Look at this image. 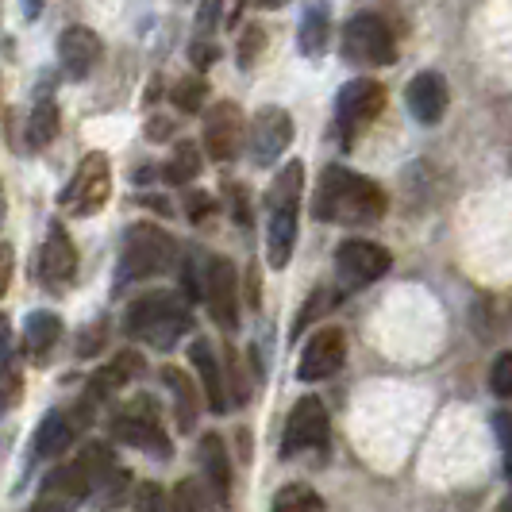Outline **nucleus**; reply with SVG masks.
Masks as SVG:
<instances>
[{
	"instance_id": "nucleus-16",
	"label": "nucleus",
	"mask_w": 512,
	"mask_h": 512,
	"mask_svg": "<svg viewBox=\"0 0 512 512\" xmlns=\"http://www.w3.org/2000/svg\"><path fill=\"white\" fill-rule=\"evenodd\" d=\"M405 101H409V112L420 120V124H439L443 112H447V104H451V89H447L443 74L424 70V74H416L409 81Z\"/></svg>"
},
{
	"instance_id": "nucleus-36",
	"label": "nucleus",
	"mask_w": 512,
	"mask_h": 512,
	"mask_svg": "<svg viewBox=\"0 0 512 512\" xmlns=\"http://www.w3.org/2000/svg\"><path fill=\"white\" fill-rule=\"evenodd\" d=\"M208 212H212V197H208V193H189V201H185V216H189L193 224H201Z\"/></svg>"
},
{
	"instance_id": "nucleus-11",
	"label": "nucleus",
	"mask_w": 512,
	"mask_h": 512,
	"mask_svg": "<svg viewBox=\"0 0 512 512\" xmlns=\"http://www.w3.org/2000/svg\"><path fill=\"white\" fill-rule=\"evenodd\" d=\"M343 359H347V335L339 328H320L308 339L305 355L297 362V378L301 382H324L343 366Z\"/></svg>"
},
{
	"instance_id": "nucleus-18",
	"label": "nucleus",
	"mask_w": 512,
	"mask_h": 512,
	"mask_svg": "<svg viewBox=\"0 0 512 512\" xmlns=\"http://www.w3.org/2000/svg\"><path fill=\"white\" fill-rule=\"evenodd\" d=\"M189 359H193L197 374H201V385H205V405L212 412H224L228 409V382H224V370H220V359H216L212 343L208 339H193Z\"/></svg>"
},
{
	"instance_id": "nucleus-28",
	"label": "nucleus",
	"mask_w": 512,
	"mask_h": 512,
	"mask_svg": "<svg viewBox=\"0 0 512 512\" xmlns=\"http://www.w3.org/2000/svg\"><path fill=\"white\" fill-rule=\"evenodd\" d=\"M54 135H58V108L51 101H39L35 112L27 116V143L35 151H43L47 143H54Z\"/></svg>"
},
{
	"instance_id": "nucleus-5",
	"label": "nucleus",
	"mask_w": 512,
	"mask_h": 512,
	"mask_svg": "<svg viewBox=\"0 0 512 512\" xmlns=\"http://www.w3.org/2000/svg\"><path fill=\"white\" fill-rule=\"evenodd\" d=\"M343 54L359 66H389L397 58V43H393V31L382 16L362 12L343 27Z\"/></svg>"
},
{
	"instance_id": "nucleus-23",
	"label": "nucleus",
	"mask_w": 512,
	"mask_h": 512,
	"mask_svg": "<svg viewBox=\"0 0 512 512\" xmlns=\"http://www.w3.org/2000/svg\"><path fill=\"white\" fill-rule=\"evenodd\" d=\"M58 335H62V320L54 312H31L24 328V351L35 362H47V355L58 343Z\"/></svg>"
},
{
	"instance_id": "nucleus-42",
	"label": "nucleus",
	"mask_w": 512,
	"mask_h": 512,
	"mask_svg": "<svg viewBox=\"0 0 512 512\" xmlns=\"http://www.w3.org/2000/svg\"><path fill=\"white\" fill-rule=\"evenodd\" d=\"M501 512H512V493L505 497V505H501Z\"/></svg>"
},
{
	"instance_id": "nucleus-35",
	"label": "nucleus",
	"mask_w": 512,
	"mask_h": 512,
	"mask_svg": "<svg viewBox=\"0 0 512 512\" xmlns=\"http://www.w3.org/2000/svg\"><path fill=\"white\" fill-rule=\"evenodd\" d=\"M220 12H224V0H201V12H197V27H201V35H208L212 27L220 24Z\"/></svg>"
},
{
	"instance_id": "nucleus-12",
	"label": "nucleus",
	"mask_w": 512,
	"mask_h": 512,
	"mask_svg": "<svg viewBox=\"0 0 512 512\" xmlns=\"http://www.w3.org/2000/svg\"><path fill=\"white\" fill-rule=\"evenodd\" d=\"M77 278V251L74 243H70V235L51 224L47 231V243H43V251H39V282L43 289H51V293H62V289H70Z\"/></svg>"
},
{
	"instance_id": "nucleus-13",
	"label": "nucleus",
	"mask_w": 512,
	"mask_h": 512,
	"mask_svg": "<svg viewBox=\"0 0 512 512\" xmlns=\"http://www.w3.org/2000/svg\"><path fill=\"white\" fill-rule=\"evenodd\" d=\"M243 151V112L231 101L212 104L205 120V154L212 162H231Z\"/></svg>"
},
{
	"instance_id": "nucleus-38",
	"label": "nucleus",
	"mask_w": 512,
	"mask_h": 512,
	"mask_svg": "<svg viewBox=\"0 0 512 512\" xmlns=\"http://www.w3.org/2000/svg\"><path fill=\"white\" fill-rule=\"evenodd\" d=\"M193 62H197L201 70H205V66H212V62H216V47H212V43H205V39H197V43H193Z\"/></svg>"
},
{
	"instance_id": "nucleus-25",
	"label": "nucleus",
	"mask_w": 512,
	"mask_h": 512,
	"mask_svg": "<svg viewBox=\"0 0 512 512\" xmlns=\"http://www.w3.org/2000/svg\"><path fill=\"white\" fill-rule=\"evenodd\" d=\"M162 378H166V385L174 389V401H178V424L181 432H193V424H197V389H193V382H189V374H181L178 366H166L162 370Z\"/></svg>"
},
{
	"instance_id": "nucleus-30",
	"label": "nucleus",
	"mask_w": 512,
	"mask_h": 512,
	"mask_svg": "<svg viewBox=\"0 0 512 512\" xmlns=\"http://www.w3.org/2000/svg\"><path fill=\"white\" fill-rule=\"evenodd\" d=\"M174 104H178L181 112H201L208 101V85L201 81V77H185V81H178L174 85Z\"/></svg>"
},
{
	"instance_id": "nucleus-21",
	"label": "nucleus",
	"mask_w": 512,
	"mask_h": 512,
	"mask_svg": "<svg viewBox=\"0 0 512 512\" xmlns=\"http://www.w3.org/2000/svg\"><path fill=\"white\" fill-rule=\"evenodd\" d=\"M328 39H332V8H328V0H308L305 16H301V31H297L301 54H308V58L324 54Z\"/></svg>"
},
{
	"instance_id": "nucleus-19",
	"label": "nucleus",
	"mask_w": 512,
	"mask_h": 512,
	"mask_svg": "<svg viewBox=\"0 0 512 512\" xmlns=\"http://www.w3.org/2000/svg\"><path fill=\"white\" fill-rule=\"evenodd\" d=\"M293 243H297V205L270 208V224H266V262L274 270L289 266L293 255Z\"/></svg>"
},
{
	"instance_id": "nucleus-24",
	"label": "nucleus",
	"mask_w": 512,
	"mask_h": 512,
	"mask_svg": "<svg viewBox=\"0 0 512 512\" xmlns=\"http://www.w3.org/2000/svg\"><path fill=\"white\" fill-rule=\"evenodd\" d=\"M135 374H139V359H135L131 351H124V355H116V359L108 362L101 374L93 378V385H89V397H93V401H101V397H108L112 389H124Z\"/></svg>"
},
{
	"instance_id": "nucleus-20",
	"label": "nucleus",
	"mask_w": 512,
	"mask_h": 512,
	"mask_svg": "<svg viewBox=\"0 0 512 512\" xmlns=\"http://www.w3.org/2000/svg\"><path fill=\"white\" fill-rule=\"evenodd\" d=\"M201 470H205V486L212 489V497L220 505H228L231 497V459L224 451V439L220 436H201Z\"/></svg>"
},
{
	"instance_id": "nucleus-4",
	"label": "nucleus",
	"mask_w": 512,
	"mask_h": 512,
	"mask_svg": "<svg viewBox=\"0 0 512 512\" xmlns=\"http://www.w3.org/2000/svg\"><path fill=\"white\" fill-rule=\"evenodd\" d=\"M385 108V89L370 77H359V81H347L339 101H335V124H339V135H343V147L355 143V135L362 128H370Z\"/></svg>"
},
{
	"instance_id": "nucleus-37",
	"label": "nucleus",
	"mask_w": 512,
	"mask_h": 512,
	"mask_svg": "<svg viewBox=\"0 0 512 512\" xmlns=\"http://www.w3.org/2000/svg\"><path fill=\"white\" fill-rule=\"evenodd\" d=\"M258 47H262V31H258V27H251V31H247V43H239V66H251V62H255V54H258Z\"/></svg>"
},
{
	"instance_id": "nucleus-29",
	"label": "nucleus",
	"mask_w": 512,
	"mask_h": 512,
	"mask_svg": "<svg viewBox=\"0 0 512 512\" xmlns=\"http://www.w3.org/2000/svg\"><path fill=\"white\" fill-rule=\"evenodd\" d=\"M166 512H212V505H208V489L201 486V482H193V478H189V482H178Z\"/></svg>"
},
{
	"instance_id": "nucleus-39",
	"label": "nucleus",
	"mask_w": 512,
	"mask_h": 512,
	"mask_svg": "<svg viewBox=\"0 0 512 512\" xmlns=\"http://www.w3.org/2000/svg\"><path fill=\"white\" fill-rule=\"evenodd\" d=\"M8 347H12V332H8V316H0V374L8 366Z\"/></svg>"
},
{
	"instance_id": "nucleus-17",
	"label": "nucleus",
	"mask_w": 512,
	"mask_h": 512,
	"mask_svg": "<svg viewBox=\"0 0 512 512\" xmlns=\"http://www.w3.org/2000/svg\"><path fill=\"white\" fill-rule=\"evenodd\" d=\"M112 436L128 443L135 451H147L158 459H170V436L162 432V424L151 416H116L112 420Z\"/></svg>"
},
{
	"instance_id": "nucleus-27",
	"label": "nucleus",
	"mask_w": 512,
	"mask_h": 512,
	"mask_svg": "<svg viewBox=\"0 0 512 512\" xmlns=\"http://www.w3.org/2000/svg\"><path fill=\"white\" fill-rule=\"evenodd\" d=\"M301 181H305V162H289L282 174L274 178L270 193H266V205L270 208H285L301 201Z\"/></svg>"
},
{
	"instance_id": "nucleus-22",
	"label": "nucleus",
	"mask_w": 512,
	"mask_h": 512,
	"mask_svg": "<svg viewBox=\"0 0 512 512\" xmlns=\"http://www.w3.org/2000/svg\"><path fill=\"white\" fill-rule=\"evenodd\" d=\"M74 416L70 412H47V420L39 424L35 436V459H54L74 443Z\"/></svg>"
},
{
	"instance_id": "nucleus-34",
	"label": "nucleus",
	"mask_w": 512,
	"mask_h": 512,
	"mask_svg": "<svg viewBox=\"0 0 512 512\" xmlns=\"http://www.w3.org/2000/svg\"><path fill=\"white\" fill-rule=\"evenodd\" d=\"M135 512H166L162 509V489L154 482H143L139 493H135Z\"/></svg>"
},
{
	"instance_id": "nucleus-15",
	"label": "nucleus",
	"mask_w": 512,
	"mask_h": 512,
	"mask_svg": "<svg viewBox=\"0 0 512 512\" xmlns=\"http://www.w3.org/2000/svg\"><path fill=\"white\" fill-rule=\"evenodd\" d=\"M58 62H62V70L74 77V81H85V77L97 70V62H101V39H97V31H89V27H66L62 39H58Z\"/></svg>"
},
{
	"instance_id": "nucleus-8",
	"label": "nucleus",
	"mask_w": 512,
	"mask_h": 512,
	"mask_svg": "<svg viewBox=\"0 0 512 512\" xmlns=\"http://www.w3.org/2000/svg\"><path fill=\"white\" fill-rule=\"evenodd\" d=\"M324 443H328V409L320 397H301L285 420L282 455L297 459V455H305L312 447H324Z\"/></svg>"
},
{
	"instance_id": "nucleus-26",
	"label": "nucleus",
	"mask_w": 512,
	"mask_h": 512,
	"mask_svg": "<svg viewBox=\"0 0 512 512\" xmlns=\"http://www.w3.org/2000/svg\"><path fill=\"white\" fill-rule=\"evenodd\" d=\"M162 174H166L170 185H185V181L197 178V174H201V151H197V143H185V139H181L178 147L170 151V158H166Z\"/></svg>"
},
{
	"instance_id": "nucleus-6",
	"label": "nucleus",
	"mask_w": 512,
	"mask_h": 512,
	"mask_svg": "<svg viewBox=\"0 0 512 512\" xmlns=\"http://www.w3.org/2000/svg\"><path fill=\"white\" fill-rule=\"evenodd\" d=\"M108 189H112V166H108V158L101 151L85 154L81 166H77L74 181L62 193V208L70 216H93L108 201Z\"/></svg>"
},
{
	"instance_id": "nucleus-2",
	"label": "nucleus",
	"mask_w": 512,
	"mask_h": 512,
	"mask_svg": "<svg viewBox=\"0 0 512 512\" xmlns=\"http://www.w3.org/2000/svg\"><path fill=\"white\" fill-rule=\"evenodd\" d=\"M124 324L135 339H147L158 351H170L181 335L193 328V316L178 293H151L128 308Z\"/></svg>"
},
{
	"instance_id": "nucleus-32",
	"label": "nucleus",
	"mask_w": 512,
	"mask_h": 512,
	"mask_svg": "<svg viewBox=\"0 0 512 512\" xmlns=\"http://www.w3.org/2000/svg\"><path fill=\"white\" fill-rule=\"evenodd\" d=\"M489 385H493V393H497V397H509L512 401V351L497 355L493 370H489Z\"/></svg>"
},
{
	"instance_id": "nucleus-14",
	"label": "nucleus",
	"mask_w": 512,
	"mask_h": 512,
	"mask_svg": "<svg viewBox=\"0 0 512 512\" xmlns=\"http://www.w3.org/2000/svg\"><path fill=\"white\" fill-rule=\"evenodd\" d=\"M81 497H89V482H85V474L77 470V462L70 459L43 482L31 512H74L77 505H81Z\"/></svg>"
},
{
	"instance_id": "nucleus-40",
	"label": "nucleus",
	"mask_w": 512,
	"mask_h": 512,
	"mask_svg": "<svg viewBox=\"0 0 512 512\" xmlns=\"http://www.w3.org/2000/svg\"><path fill=\"white\" fill-rule=\"evenodd\" d=\"M39 12H43V0H24V16H27V20H39Z\"/></svg>"
},
{
	"instance_id": "nucleus-41",
	"label": "nucleus",
	"mask_w": 512,
	"mask_h": 512,
	"mask_svg": "<svg viewBox=\"0 0 512 512\" xmlns=\"http://www.w3.org/2000/svg\"><path fill=\"white\" fill-rule=\"evenodd\" d=\"M258 4H262V8H282L285 0H258Z\"/></svg>"
},
{
	"instance_id": "nucleus-3",
	"label": "nucleus",
	"mask_w": 512,
	"mask_h": 512,
	"mask_svg": "<svg viewBox=\"0 0 512 512\" xmlns=\"http://www.w3.org/2000/svg\"><path fill=\"white\" fill-rule=\"evenodd\" d=\"M178 258L174 239L154 224H135L124 235V247H120V282H139V278H154L162 270H170Z\"/></svg>"
},
{
	"instance_id": "nucleus-9",
	"label": "nucleus",
	"mask_w": 512,
	"mask_h": 512,
	"mask_svg": "<svg viewBox=\"0 0 512 512\" xmlns=\"http://www.w3.org/2000/svg\"><path fill=\"white\" fill-rule=\"evenodd\" d=\"M205 305L224 332H235V324H239V274H235V266H231L228 258L208 255Z\"/></svg>"
},
{
	"instance_id": "nucleus-7",
	"label": "nucleus",
	"mask_w": 512,
	"mask_h": 512,
	"mask_svg": "<svg viewBox=\"0 0 512 512\" xmlns=\"http://www.w3.org/2000/svg\"><path fill=\"white\" fill-rule=\"evenodd\" d=\"M389 266H393V255L382 243H370V239H347L335 251V274H339L343 289H362V285L378 282L389 274Z\"/></svg>"
},
{
	"instance_id": "nucleus-10",
	"label": "nucleus",
	"mask_w": 512,
	"mask_h": 512,
	"mask_svg": "<svg viewBox=\"0 0 512 512\" xmlns=\"http://www.w3.org/2000/svg\"><path fill=\"white\" fill-rule=\"evenodd\" d=\"M293 143V120L285 108H262L251 124V158L255 166H274Z\"/></svg>"
},
{
	"instance_id": "nucleus-31",
	"label": "nucleus",
	"mask_w": 512,
	"mask_h": 512,
	"mask_svg": "<svg viewBox=\"0 0 512 512\" xmlns=\"http://www.w3.org/2000/svg\"><path fill=\"white\" fill-rule=\"evenodd\" d=\"M274 512H320V497L308 486H289L278 493Z\"/></svg>"
},
{
	"instance_id": "nucleus-33",
	"label": "nucleus",
	"mask_w": 512,
	"mask_h": 512,
	"mask_svg": "<svg viewBox=\"0 0 512 512\" xmlns=\"http://www.w3.org/2000/svg\"><path fill=\"white\" fill-rule=\"evenodd\" d=\"M493 432L501 439V455H505V474L512 478V412H493Z\"/></svg>"
},
{
	"instance_id": "nucleus-1",
	"label": "nucleus",
	"mask_w": 512,
	"mask_h": 512,
	"mask_svg": "<svg viewBox=\"0 0 512 512\" xmlns=\"http://www.w3.org/2000/svg\"><path fill=\"white\" fill-rule=\"evenodd\" d=\"M312 212L324 224H347V228H366L385 216V193L382 185L362 178L355 170L328 166L320 174V185L312 193Z\"/></svg>"
}]
</instances>
